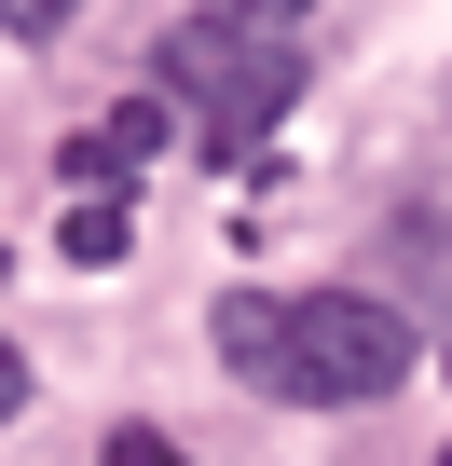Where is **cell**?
<instances>
[{
    "label": "cell",
    "instance_id": "6da1fadb",
    "mask_svg": "<svg viewBox=\"0 0 452 466\" xmlns=\"http://www.w3.org/2000/svg\"><path fill=\"white\" fill-rule=\"evenodd\" d=\"M219 357H234L261 398L288 411H370L411 384V316L370 302V289H234L219 302Z\"/></svg>",
    "mask_w": 452,
    "mask_h": 466
},
{
    "label": "cell",
    "instance_id": "7a4b0ae2",
    "mask_svg": "<svg viewBox=\"0 0 452 466\" xmlns=\"http://www.w3.org/2000/svg\"><path fill=\"white\" fill-rule=\"evenodd\" d=\"M151 83L178 96V124H192L219 165H247V151L288 124V96H302V42H288L275 0H206V15H178V28L151 42Z\"/></svg>",
    "mask_w": 452,
    "mask_h": 466
},
{
    "label": "cell",
    "instance_id": "3957f363",
    "mask_svg": "<svg viewBox=\"0 0 452 466\" xmlns=\"http://www.w3.org/2000/svg\"><path fill=\"white\" fill-rule=\"evenodd\" d=\"M165 137H178V96L151 83V96H124L110 124H83V137L55 151V178H69V192H124V165H151Z\"/></svg>",
    "mask_w": 452,
    "mask_h": 466
},
{
    "label": "cell",
    "instance_id": "277c9868",
    "mask_svg": "<svg viewBox=\"0 0 452 466\" xmlns=\"http://www.w3.org/2000/svg\"><path fill=\"white\" fill-rule=\"evenodd\" d=\"M55 248H69V261H124V192H69Z\"/></svg>",
    "mask_w": 452,
    "mask_h": 466
},
{
    "label": "cell",
    "instance_id": "5b68a950",
    "mask_svg": "<svg viewBox=\"0 0 452 466\" xmlns=\"http://www.w3.org/2000/svg\"><path fill=\"white\" fill-rule=\"evenodd\" d=\"M69 15H83V0H0V28H15V42H69Z\"/></svg>",
    "mask_w": 452,
    "mask_h": 466
},
{
    "label": "cell",
    "instance_id": "8992f818",
    "mask_svg": "<svg viewBox=\"0 0 452 466\" xmlns=\"http://www.w3.org/2000/svg\"><path fill=\"white\" fill-rule=\"evenodd\" d=\"M110 466H192V452H178L165 425H124V439H110Z\"/></svg>",
    "mask_w": 452,
    "mask_h": 466
},
{
    "label": "cell",
    "instance_id": "52a82bcc",
    "mask_svg": "<svg viewBox=\"0 0 452 466\" xmlns=\"http://www.w3.org/2000/svg\"><path fill=\"white\" fill-rule=\"evenodd\" d=\"M15 411H28V357L0 343V425H15Z\"/></svg>",
    "mask_w": 452,
    "mask_h": 466
},
{
    "label": "cell",
    "instance_id": "ba28073f",
    "mask_svg": "<svg viewBox=\"0 0 452 466\" xmlns=\"http://www.w3.org/2000/svg\"><path fill=\"white\" fill-rule=\"evenodd\" d=\"M275 15H302V0H275Z\"/></svg>",
    "mask_w": 452,
    "mask_h": 466
}]
</instances>
